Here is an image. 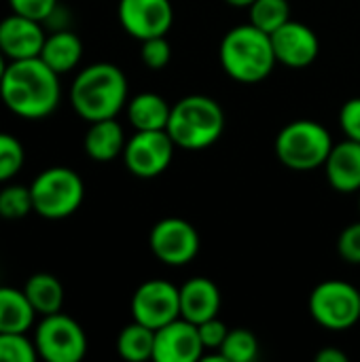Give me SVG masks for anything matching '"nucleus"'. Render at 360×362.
<instances>
[{
    "instance_id": "4468645a",
    "label": "nucleus",
    "mask_w": 360,
    "mask_h": 362,
    "mask_svg": "<svg viewBox=\"0 0 360 362\" xmlns=\"http://www.w3.org/2000/svg\"><path fill=\"white\" fill-rule=\"evenodd\" d=\"M206 354L197 325L176 318L155 331V362H197Z\"/></svg>"
},
{
    "instance_id": "c9c22d12",
    "label": "nucleus",
    "mask_w": 360,
    "mask_h": 362,
    "mask_svg": "<svg viewBox=\"0 0 360 362\" xmlns=\"http://www.w3.org/2000/svg\"><path fill=\"white\" fill-rule=\"evenodd\" d=\"M6 64H8V59L2 55V51H0V81H2V74H4V70H6Z\"/></svg>"
},
{
    "instance_id": "f03ea898",
    "label": "nucleus",
    "mask_w": 360,
    "mask_h": 362,
    "mask_svg": "<svg viewBox=\"0 0 360 362\" xmlns=\"http://www.w3.org/2000/svg\"><path fill=\"white\" fill-rule=\"evenodd\" d=\"M127 76L110 64L98 62L83 68L70 85V104L74 112L93 123L102 119H115L127 106Z\"/></svg>"
},
{
    "instance_id": "9b49d317",
    "label": "nucleus",
    "mask_w": 360,
    "mask_h": 362,
    "mask_svg": "<svg viewBox=\"0 0 360 362\" xmlns=\"http://www.w3.org/2000/svg\"><path fill=\"white\" fill-rule=\"evenodd\" d=\"M132 318L153 331L180 318V286L168 280H146L132 295Z\"/></svg>"
},
{
    "instance_id": "b1692460",
    "label": "nucleus",
    "mask_w": 360,
    "mask_h": 362,
    "mask_svg": "<svg viewBox=\"0 0 360 362\" xmlns=\"http://www.w3.org/2000/svg\"><path fill=\"white\" fill-rule=\"evenodd\" d=\"M289 19H293L289 0H255L248 6V21L267 34H274Z\"/></svg>"
},
{
    "instance_id": "f8f14e48",
    "label": "nucleus",
    "mask_w": 360,
    "mask_h": 362,
    "mask_svg": "<svg viewBox=\"0 0 360 362\" xmlns=\"http://www.w3.org/2000/svg\"><path fill=\"white\" fill-rule=\"evenodd\" d=\"M117 17L121 28L136 40L168 36L174 23L172 0H119Z\"/></svg>"
},
{
    "instance_id": "0eeeda50",
    "label": "nucleus",
    "mask_w": 360,
    "mask_h": 362,
    "mask_svg": "<svg viewBox=\"0 0 360 362\" xmlns=\"http://www.w3.org/2000/svg\"><path fill=\"white\" fill-rule=\"evenodd\" d=\"M308 308L323 329L348 331L360 320V291L344 280H325L312 291Z\"/></svg>"
},
{
    "instance_id": "5701e85b",
    "label": "nucleus",
    "mask_w": 360,
    "mask_h": 362,
    "mask_svg": "<svg viewBox=\"0 0 360 362\" xmlns=\"http://www.w3.org/2000/svg\"><path fill=\"white\" fill-rule=\"evenodd\" d=\"M155 350V331L132 320L127 327L121 329L117 337V352L121 358L129 362L153 361Z\"/></svg>"
},
{
    "instance_id": "9d476101",
    "label": "nucleus",
    "mask_w": 360,
    "mask_h": 362,
    "mask_svg": "<svg viewBox=\"0 0 360 362\" xmlns=\"http://www.w3.org/2000/svg\"><path fill=\"white\" fill-rule=\"evenodd\" d=\"M149 248L163 265L185 267L199 252V233L189 221L168 216L153 225L149 233Z\"/></svg>"
},
{
    "instance_id": "4be33fe9",
    "label": "nucleus",
    "mask_w": 360,
    "mask_h": 362,
    "mask_svg": "<svg viewBox=\"0 0 360 362\" xmlns=\"http://www.w3.org/2000/svg\"><path fill=\"white\" fill-rule=\"evenodd\" d=\"M23 293L32 303L34 312L40 316L57 314L64 305V286L53 274H34L23 284Z\"/></svg>"
},
{
    "instance_id": "a211bd4d",
    "label": "nucleus",
    "mask_w": 360,
    "mask_h": 362,
    "mask_svg": "<svg viewBox=\"0 0 360 362\" xmlns=\"http://www.w3.org/2000/svg\"><path fill=\"white\" fill-rule=\"evenodd\" d=\"M125 142H127L125 132L115 117V119H102V121L89 123L83 146L91 161L108 163V161H115L119 155H123Z\"/></svg>"
},
{
    "instance_id": "1a4fd4ad",
    "label": "nucleus",
    "mask_w": 360,
    "mask_h": 362,
    "mask_svg": "<svg viewBox=\"0 0 360 362\" xmlns=\"http://www.w3.org/2000/svg\"><path fill=\"white\" fill-rule=\"evenodd\" d=\"M176 144L166 129L136 132L123 148V163L136 178L161 176L174 159Z\"/></svg>"
},
{
    "instance_id": "cd10ccee",
    "label": "nucleus",
    "mask_w": 360,
    "mask_h": 362,
    "mask_svg": "<svg viewBox=\"0 0 360 362\" xmlns=\"http://www.w3.org/2000/svg\"><path fill=\"white\" fill-rule=\"evenodd\" d=\"M23 159L25 151L21 142L11 134L0 132V185L17 176V172L23 168Z\"/></svg>"
},
{
    "instance_id": "423d86ee",
    "label": "nucleus",
    "mask_w": 360,
    "mask_h": 362,
    "mask_svg": "<svg viewBox=\"0 0 360 362\" xmlns=\"http://www.w3.org/2000/svg\"><path fill=\"white\" fill-rule=\"evenodd\" d=\"M34 212L49 221L72 216L85 199L83 178L64 165L42 170L30 185Z\"/></svg>"
},
{
    "instance_id": "20e7f679",
    "label": "nucleus",
    "mask_w": 360,
    "mask_h": 362,
    "mask_svg": "<svg viewBox=\"0 0 360 362\" xmlns=\"http://www.w3.org/2000/svg\"><path fill=\"white\" fill-rule=\"evenodd\" d=\"M225 123V110L214 98L191 93L172 104L166 132L174 140L176 148L204 151L221 140Z\"/></svg>"
},
{
    "instance_id": "f704fd0d",
    "label": "nucleus",
    "mask_w": 360,
    "mask_h": 362,
    "mask_svg": "<svg viewBox=\"0 0 360 362\" xmlns=\"http://www.w3.org/2000/svg\"><path fill=\"white\" fill-rule=\"evenodd\" d=\"M229 6H236V8H248L255 0H225Z\"/></svg>"
},
{
    "instance_id": "bb28decb",
    "label": "nucleus",
    "mask_w": 360,
    "mask_h": 362,
    "mask_svg": "<svg viewBox=\"0 0 360 362\" xmlns=\"http://www.w3.org/2000/svg\"><path fill=\"white\" fill-rule=\"evenodd\" d=\"M34 339L25 333H0V362H36Z\"/></svg>"
},
{
    "instance_id": "393cba45",
    "label": "nucleus",
    "mask_w": 360,
    "mask_h": 362,
    "mask_svg": "<svg viewBox=\"0 0 360 362\" xmlns=\"http://www.w3.org/2000/svg\"><path fill=\"white\" fill-rule=\"evenodd\" d=\"M219 352L227 362H252L259 356V339L248 329H229Z\"/></svg>"
},
{
    "instance_id": "ddd939ff",
    "label": "nucleus",
    "mask_w": 360,
    "mask_h": 362,
    "mask_svg": "<svg viewBox=\"0 0 360 362\" xmlns=\"http://www.w3.org/2000/svg\"><path fill=\"white\" fill-rule=\"evenodd\" d=\"M272 36L276 62L286 68H308L320 53V40L316 32L295 19H289Z\"/></svg>"
},
{
    "instance_id": "7ed1b4c3",
    "label": "nucleus",
    "mask_w": 360,
    "mask_h": 362,
    "mask_svg": "<svg viewBox=\"0 0 360 362\" xmlns=\"http://www.w3.org/2000/svg\"><path fill=\"white\" fill-rule=\"evenodd\" d=\"M219 59L227 76L244 85L265 81L278 64L272 47V36L250 21L231 28L223 36Z\"/></svg>"
},
{
    "instance_id": "7c9ffc66",
    "label": "nucleus",
    "mask_w": 360,
    "mask_h": 362,
    "mask_svg": "<svg viewBox=\"0 0 360 362\" xmlns=\"http://www.w3.org/2000/svg\"><path fill=\"white\" fill-rule=\"evenodd\" d=\"M197 331H199V339H202L206 352L219 350V348L223 346L227 333H229L227 325H225L223 320H219V316H214V318H210V320L197 325Z\"/></svg>"
},
{
    "instance_id": "dca6fc26",
    "label": "nucleus",
    "mask_w": 360,
    "mask_h": 362,
    "mask_svg": "<svg viewBox=\"0 0 360 362\" xmlns=\"http://www.w3.org/2000/svg\"><path fill=\"white\" fill-rule=\"evenodd\" d=\"M223 305V295L210 278L195 276L180 286V318L202 325L219 316Z\"/></svg>"
},
{
    "instance_id": "39448f33",
    "label": "nucleus",
    "mask_w": 360,
    "mask_h": 362,
    "mask_svg": "<svg viewBox=\"0 0 360 362\" xmlns=\"http://www.w3.org/2000/svg\"><path fill=\"white\" fill-rule=\"evenodd\" d=\"M333 144L335 142L323 123L312 119H297L278 132L274 148L280 163L289 170L310 172L327 163Z\"/></svg>"
},
{
    "instance_id": "f257e3e1",
    "label": "nucleus",
    "mask_w": 360,
    "mask_h": 362,
    "mask_svg": "<svg viewBox=\"0 0 360 362\" xmlns=\"http://www.w3.org/2000/svg\"><path fill=\"white\" fill-rule=\"evenodd\" d=\"M59 98V74L40 57L15 59L6 64L0 81V100L13 115L30 121L45 119L55 112Z\"/></svg>"
},
{
    "instance_id": "412c9836",
    "label": "nucleus",
    "mask_w": 360,
    "mask_h": 362,
    "mask_svg": "<svg viewBox=\"0 0 360 362\" xmlns=\"http://www.w3.org/2000/svg\"><path fill=\"white\" fill-rule=\"evenodd\" d=\"M34 308L23 288L0 286V333H28L34 325Z\"/></svg>"
},
{
    "instance_id": "e433bc0d",
    "label": "nucleus",
    "mask_w": 360,
    "mask_h": 362,
    "mask_svg": "<svg viewBox=\"0 0 360 362\" xmlns=\"http://www.w3.org/2000/svg\"><path fill=\"white\" fill-rule=\"evenodd\" d=\"M359 210H360V191H359Z\"/></svg>"
},
{
    "instance_id": "2f4dec72",
    "label": "nucleus",
    "mask_w": 360,
    "mask_h": 362,
    "mask_svg": "<svg viewBox=\"0 0 360 362\" xmlns=\"http://www.w3.org/2000/svg\"><path fill=\"white\" fill-rule=\"evenodd\" d=\"M57 4H59L57 0H8L13 13L32 17L36 21H45Z\"/></svg>"
},
{
    "instance_id": "f3484780",
    "label": "nucleus",
    "mask_w": 360,
    "mask_h": 362,
    "mask_svg": "<svg viewBox=\"0 0 360 362\" xmlns=\"http://www.w3.org/2000/svg\"><path fill=\"white\" fill-rule=\"evenodd\" d=\"M325 168L329 185L337 193H359L360 191V142L344 140L333 144Z\"/></svg>"
},
{
    "instance_id": "6ab92c4d",
    "label": "nucleus",
    "mask_w": 360,
    "mask_h": 362,
    "mask_svg": "<svg viewBox=\"0 0 360 362\" xmlns=\"http://www.w3.org/2000/svg\"><path fill=\"white\" fill-rule=\"evenodd\" d=\"M38 57L62 76L79 66V62L83 57V42H81L79 34H74L70 28L53 30L51 34H47Z\"/></svg>"
},
{
    "instance_id": "6e6552de",
    "label": "nucleus",
    "mask_w": 360,
    "mask_h": 362,
    "mask_svg": "<svg viewBox=\"0 0 360 362\" xmlns=\"http://www.w3.org/2000/svg\"><path fill=\"white\" fill-rule=\"evenodd\" d=\"M34 346L38 358L47 362H79L87 354V335L74 318L57 312L42 316L34 333Z\"/></svg>"
},
{
    "instance_id": "2eb2a0df",
    "label": "nucleus",
    "mask_w": 360,
    "mask_h": 362,
    "mask_svg": "<svg viewBox=\"0 0 360 362\" xmlns=\"http://www.w3.org/2000/svg\"><path fill=\"white\" fill-rule=\"evenodd\" d=\"M45 23L11 13L0 19V51L8 62L38 57L45 45Z\"/></svg>"
},
{
    "instance_id": "c85d7f7f",
    "label": "nucleus",
    "mask_w": 360,
    "mask_h": 362,
    "mask_svg": "<svg viewBox=\"0 0 360 362\" xmlns=\"http://www.w3.org/2000/svg\"><path fill=\"white\" fill-rule=\"evenodd\" d=\"M140 57H142V64L151 70L166 68L172 59V45H170L168 36H155V38L142 40Z\"/></svg>"
},
{
    "instance_id": "c756f323",
    "label": "nucleus",
    "mask_w": 360,
    "mask_h": 362,
    "mask_svg": "<svg viewBox=\"0 0 360 362\" xmlns=\"http://www.w3.org/2000/svg\"><path fill=\"white\" fill-rule=\"evenodd\" d=\"M337 255L350 265H360V221L344 227L337 238Z\"/></svg>"
},
{
    "instance_id": "aec40b11",
    "label": "nucleus",
    "mask_w": 360,
    "mask_h": 362,
    "mask_svg": "<svg viewBox=\"0 0 360 362\" xmlns=\"http://www.w3.org/2000/svg\"><path fill=\"white\" fill-rule=\"evenodd\" d=\"M127 121L136 132L166 129L172 106L155 91H142L127 102Z\"/></svg>"
},
{
    "instance_id": "473e14b6",
    "label": "nucleus",
    "mask_w": 360,
    "mask_h": 362,
    "mask_svg": "<svg viewBox=\"0 0 360 362\" xmlns=\"http://www.w3.org/2000/svg\"><path fill=\"white\" fill-rule=\"evenodd\" d=\"M339 127L348 140L360 142V98L348 100L339 108Z\"/></svg>"
},
{
    "instance_id": "72a5a7b5",
    "label": "nucleus",
    "mask_w": 360,
    "mask_h": 362,
    "mask_svg": "<svg viewBox=\"0 0 360 362\" xmlns=\"http://www.w3.org/2000/svg\"><path fill=\"white\" fill-rule=\"evenodd\" d=\"M316 362H348V354L339 348H323L316 354Z\"/></svg>"
},
{
    "instance_id": "a878e982",
    "label": "nucleus",
    "mask_w": 360,
    "mask_h": 362,
    "mask_svg": "<svg viewBox=\"0 0 360 362\" xmlns=\"http://www.w3.org/2000/svg\"><path fill=\"white\" fill-rule=\"evenodd\" d=\"M34 212L30 187L6 185L0 189V216L6 221H19Z\"/></svg>"
}]
</instances>
